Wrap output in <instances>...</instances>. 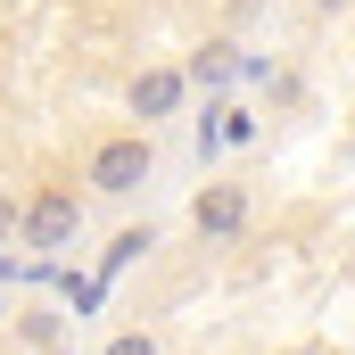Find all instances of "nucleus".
Here are the masks:
<instances>
[{"label": "nucleus", "instance_id": "obj_1", "mask_svg": "<svg viewBox=\"0 0 355 355\" xmlns=\"http://www.w3.org/2000/svg\"><path fill=\"white\" fill-rule=\"evenodd\" d=\"M149 182H157V141H149L141 124L91 141V157H83V190L91 198H141Z\"/></svg>", "mask_w": 355, "mask_h": 355}, {"label": "nucleus", "instance_id": "obj_2", "mask_svg": "<svg viewBox=\"0 0 355 355\" xmlns=\"http://www.w3.org/2000/svg\"><path fill=\"white\" fill-rule=\"evenodd\" d=\"M83 207H91V190H75V182H42V190L25 198V223H17V240H25L42 265H58V257L75 248V232H83Z\"/></svg>", "mask_w": 355, "mask_h": 355}, {"label": "nucleus", "instance_id": "obj_3", "mask_svg": "<svg viewBox=\"0 0 355 355\" xmlns=\"http://www.w3.org/2000/svg\"><path fill=\"white\" fill-rule=\"evenodd\" d=\"M248 223H257V190H248V182H198V198H190V232H198L207 248L240 240Z\"/></svg>", "mask_w": 355, "mask_h": 355}, {"label": "nucleus", "instance_id": "obj_4", "mask_svg": "<svg viewBox=\"0 0 355 355\" xmlns=\"http://www.w3.org/2000/svg\"><path fill=\"white\" fill-rule=\"evenodd\" d=\"M124 107L141 116V132H157V124H174L182 107H190V75L182 67H141L132 91H124Z\"/></svg>", "mask_w": 355, "mask_h": 355}, {"label": "nucleus", "instance_id": "obj_5", "mask_svg": "<svg viewBox=\"0 0 355 355\" xmlns=\"http://www.w3.org/2000/svg\"><path fill=\"white\" fill-rule=\"evenodd\" d=\"M182 75H190V91L215 99V91H232L240 75H248V50H240V42H198V50L182 58Z\"/></svg>", "mask_w": 355, "mask_h": 355}, {"label": "nucleus", "instance_id": "obj_6", "mask_svg": "<svg viewBox=\"0 0 355 355\" xmlns=\"http://www.w3.org/2000/svg\"><path fill=\"white\" fill-rule=\"evenodd\" d=\"M157 248V223H124L116 240H107V257H99V281H116V272L132 265V257H149Z\"/></svg>", "mask_w": 355, "mask_h": 355}, {"label": "nucleus", "instance_id": "obj_7", "mask_svg": "<svg viewBox=\"0 0 355 355\" xmlns=\"http://www.w3.org/2000/svg\"><path fill=\"white\" fill-rule=\"evenodd\" d=\"M58 331H67L58 314H25V322H17V339H25L33 355H42V347H58Z\"/></svg>", "mask_w": 355, "mask_h": 355}, {"label": "nucleus", "instance_id": "obj_8", "mask_svg": "<svg viewBox=\"0 0 355 355\" xmlns=\"http://www.w3.org/2000/svg\"><path fill=\"white\" fill-rule=\"evenodd\" d=\"M99 355H166V347H157V331H116Z\"/></svg>", "mask_w": 355, "mask_h": 355}, {"label": "nucleus", "instance_id": "obj_9", "mask_svg": "<svg viewBox=\"0 0 355 355\" xmlns=\"http://www.w3.org/2000/svg\"><path fill=\"white\" fill-rule=\"evenodd\" d=\"M223 141H232V149H248V141H257V116H248V107H232V99H223Z\"/></svg>", "mask_w": 355, "mask_h": 355}, {"label": "nucleus", "instance_id": "obj_10", "mask_svg": "<svg viewBox=\"0 0 355 355\" xmlns=\"http://www.w3.org/2000/svg\"><path fill=\"white\" fill-rule=\"evenodd\" d=\"M17 223H25V207H17V198H0V248L17 240Z\"/></svg>", "mask_w": 355, "mask_h": 355}, {"label": "nucleus", "instance_id": "obj_11", "mask_svg": "<svg viewBox=\"0 0 355 355\" xmlns=\"http://www.w3.org/2000/svg\"><path fill=\"white\" fill-rule=\"evenodd\" d=\"M306 8H314V17H339V8H347V0H306Z\"/></svg>", "mask_w": 355, "mask_h": 355}, {"label": "nucleus", "instance_id": "obj_12", "mask_svg": "<svg viewBox=\"0 0 355 355\" xmlns=\"http://www.w3.org/2000/svg\"><path fill=\"white\" fill-rule=\"evenodd\" d=\"M232 8H257V0H232Z\"/></svg>", "mask_w": 355, "mask_h": 355}, {"label": "nucleus", "instance_id": "obj_13", "mask_svg": "<svg viewBox=\"0 0 355 355\" xmlns=\"http://www.w3.org/2000/svg\"><path fill=\"white\" fill-rule=\"evenodd\" d=\"M42 355H67V347H42Z\"/></svg>", "mask_w": 355, "mask_h": 355}]
</instances>
